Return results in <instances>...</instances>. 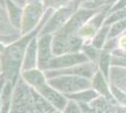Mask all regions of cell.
<instances>
[{"label": "cell", "mask_w": 126, "mask_h": 113, "mask_svg": "<svg viewBox=\"0 0 126 113\" xmlns=\"http://www.w3.org/2000/svg\"><path fill=\"white\" fill-rule=\"evenodd\" d=\"M6 46H7V44H6V43H4L3 42H1V41H0V55L2 54L4 51H5Z\"/></svg>", "instance_id": "cell-29"}, {"label": "cell", "mask_w": 126, "mask_h": 113, "mask_svg": "<svg viewBox=\"0 0 126 113\" xmlns=\"http://www.w3.org/2000/svg\"><path fill=\"white\" fill-rule=\"evenodd\" d=\"M92 84H93V87H94V89L96 91H98L100 93L105 95L108 99H112V96H111V94L109 93L108 87L106 85L105 79H104V77L102 76V74H101L100 72H98V73L95 75Z\"/></svg>", "instance_id": "cell-16"}, {"label": "cell", "mask_w": 126, "mask_h": 113, "mask_svg": "<svg viewBox=\"0 0 126 113\" xmlns=\"http://www.w3.org/2000/svg\"><path fill=\"white\" fill-rule=\"evenodd\" d=\"M0 5L6 8V0H0Z\"/></svg>", "instance_id": "cell-30"}, {"label": "cell", "mask_w": 126, "mask_h": 113, "mask_svg": "<svg viewBox=\"0 0 126 113\" xmlns=\"http://www.w3.org/2000/svg\"><path fill=\"white\" fill-rule=\"evenodd\" d=\"M54 8H49L46 10L44 15L42 17V22L32 32L26 35L21 36L20 39L13 42L12 43L7 45L5 51L0 55V64L2 67V75L6 81L12 83L15 86L18 78L20 77V71H22L23 61L26 55V51L28 43L33 38L37 37L40 34L42 27L50 19L54 13Z\"/></svg>", "instance_id": "cell-1"}, {"label": "cell", "mask_w": 126, "mask_h": 113, "mask_svg": "<svg viewBox=\"0 0 126 113\" xmlns=\"http://www.w3.org/2000/svg\"><path fill=\"white\" fill-rule=\"evenodd\" d=\"M32 94L34 99V105L37 113H53L55 112V107H53L47 100L42 97L39 92L32 88Z\"/></svg>", "instance_id": "cell-14"}, {"label": "cell", "mask_w": 126, "mask_h": 113, "mask_svg": "<svg viewBox=\"0 0 126 113\" xmlns=\"http://www.w3.org/2000/svg\"><path fill=\"white\" fill-rule=\"evenodd\" d=\"M90 107L96 113H105L107 111V104L102 97H97L94 99V101L91 102Z\"/></svg>", "instance_id": "cell-17"}, {"label": "cell", "mask_w": 126, "mask_h": 113, "mask_svg": "<svg viewBox=\"0 0 126 113\" xmlns=\"http://www.w3.org/2000/svg\"><path fill=\"white\" fill-rule=\"evenodd\" d=\"M14 3H16L17 5L21 8H24L26 4V0H12Z\"/></svg>", "instance_id": "cell-27"}, {"label": "cell", "mask_w": 126, "mask_h": 113, "mask_svg": "<svg viewBox=\"0 0 126 113\" xmlns=\"http://www.w3.org/2000/svg\"><path fill=\"white\" fill-rule=\"evenodd\" d=\"M36 91L42 97H44L53 107H55L59 110H64V108H66V106L68 104L66 97L61 95L60 92L50 86L48 83L42 85V87L37 89Z\"/></svg>", "instance_id": "cell-10"}, {"label": "cell", "mask_w": 126, "mask_h": 113, "mask_svg": "<svg viewBox=\"0 0 126 113\" xmlns=\"http://www.w3.org/2000/svg\"><path fill=\"white\" fill-rule=\"evenodd\" d=\"M79 107H80V108L82 109L83 113H96L94 110L91 108V107L88 106L87 104H84V103H79Z\"/></svg>", "instance_id": "cell-25"}, {"label": "cell", "mask_w": 126, "mask_h": 113, "mask_svg": "<svg viewBox=\"0 0 126 113\" xmlns=\"http://www.w3.org/2000/svg\"><path fill=\"white\" fill-rule=\"evenodd\" d=\"M10 113H37L32 88L26 84L21 75L13 88Z\"/></svg>", "instance_id": "cell-2"}, {"label": "cell", "mask_w": 126, "mask_h": 113, "mask_svg": "<svg viewBox=\"0 0 126 113\" xmlns=\"http://www.w3.org/2000/svg\"><path fill=\"white\" fill-rule=\"evenodd\" d=\"M111 91L113 92L114 96L116 97V99H118V101L126 106V94L123 92H121L119 88H116V87L112 86L111 87Z\"/></svg>", "instance_id": "cell-22"}, {"label": "cell", "mask_w": 126, "mask_h": 113, "mask_svg": "<svg viewBox=\"0 0 126 113\" xmlns=\"http://www.w3.org/2000/svg\"><path fill=\"white\" fill-rule=\"evenodd\" d=\"M2 77H3V75H0V80H1V78H2Z\"/></svg>", "instance_id": "cell-32"}, {"label": "cell", "mask_w": 126, "mask_h": 113, "mask_svg": "<svg viewBox=\"0 0 126 113\" xmlns=\"http://www.w3.org/2000/svg\"><path fill=\"white\" fill-rule=\"evenodd\" d=\"M85 55L89 58V59L95 60L98 57V50L95 47H90V46H85L84 47Z\"/></svg>", "instance_id": "cell-24"}, {"label": "cell", "mask_w": 126, "mask_h": 113, "mask_svg": "<svg viewBox=\"0 0 126 113\" xmlns=\"http://www.w3.org/2000/svg\"><path fill=\"white\" fill-rule=\"evenodd\" d=\"M0 41H1V42H3V40H2L1 38H0ZM3 43H4V42H3Z\"/></svg>", "instance_id": "cell-33"}, {"label": "cell", "mask_w": 126, "mask_h": 113, "mask_svg": "<svg viewBox=\"0 0 126 113\" xmlns=\"http://www.w3.org/2000/svg\"><path fill=\"white\" fill-rule=\"evenodd\" d=\"M79 4V0H72L68 2L65 6L59 8L58 11H54L52 16L42 27L39 35H45V34H55L59 29H61L66 23L70 20V18L74 14V11Z\"/></svg>", "instance_id": "cell-3"}, {"label": "cell", "mask_w": 126, "mask_h": 113, "mask_svg": "<svg viewBox=\"0 0 126 113\" xmlns=\"http://www.w3.org/2000/svg\"><path fill=\"white\" fill-rule=\"evenodd\" d=\"M48 84L58 92L73 94L82 92L90 87L89 79L77 75H59L48 79Z\"/></svg>", "instance_id": "cell-4"}, {"label": "cell", "mask_w": 126, "mask_h": 113, "mask_svg": "<svg viewBox=\"0 0 126 113\" xmlns=\"http://www.w3.org/2000/svg\"><path fill=\"white\" fill-rule=\"evenodd\" d=\"M64 113H83V111L75 102L69 101L66 108H64Z\"/></svg>", "instance_id": "cell-23"}, {"label": "cell", "mask_w": 126, "mask_h": 113, "mask_svg": "<svg viewBox=\"0 0 126 113\" xmlns=\"http://www.w3.org/2000/svg\"><path fill=\"white\" fill-rule=\"evenodd\" d=\"M93 14H94L93 10H80L78 11H75L74 15L66 23V25L56 33L62 34L64 36H69V37L77 35L78 31L83 27L85 23Z\"/></svg>", "instance_id": "cell-6"}, {"label": "cell", "mask_w": 126, "mask_h": 113, "mask_svg": "<svg viewBox=\"0 0 126 113\" xmlns=\"http://www.w3.org/2000/svg\"><path fill=\"white\" fill-rule=\"evenodd\" d=\"M21 32L12 26L7 9L0 5V38L9 45L21 38Z\"/></svg>", "instance_id": "cell-8"}, {"label": "cell", "mask_w": 126, "mask_h": 113, "mask_svg": "<svg viewBox=\"0 0 126 113\" xmlns=\"http://www.w3.org/2000/svg\"><path fill=\"white\" fill-rule=\"evenodd\" d=\"M53 34L38 35V69L47 71L51 59L55 57L52 52Z\"/></svg>", "instance_id": "cell-5"}, {"label": "cell", "mask_w": 126, "mask_h": 113, "mask_svg": "<svg viewBox=\"0 0 126 113\" xmlns=\"http://www.w3.org/2000/svg\"><path fill=\"white\" fill-rule=\"evenodd\" d=\"M53 113H59L58 111H55V112H53Z\"/></svg>", "instance_id": "cell-34"}, {"label": "cell", "mask_w": 126, "mask_h": 113, "mask_svg": "<svg viewBox=\"0 0 126 113\" xmlns=\"http://www.w3.org/2000/svg\"><path fill=\"white\" fill-rule=\"evenodd\" d=\"M38 67V36L33 38L28 43L23 61L22 72L36 69Z\"/></svg>", "instance_id": "cell-11"}, {"label": "cell", "mask_w": 126, "mask_h": 113, "mask_svg": "<svg viewBox=\"0 0 126 113\" xmlns=\"http://www.w3.org/2000/svg\"><path fill=\"white\" fill-rule=\"evenodd\" d=\"M126 17V10H121V11H116L115 13H113L106 21H105V25H110L114 22L118 21V20H121V19H124Z\"/></svg>", "instance_id": "cell-21"}, {"label": "cell", "mask_w": 126, "mask_h": 113, "mask_svg": "<svg viewBox=\"0 0 126 113\" xmlns=\"http://www.w3.org/2000/svg\"><path fill=\"white\" fill-rule=\"evenodd\" d=\"M4 85H5V79H4V77H2L0 80V111L2 108V92H3Z\"/></svg>", "instance_id": "cell-26"}, {"label": "cell", "mask_w": 126, "mask_h": 113, "mask_svg": "<svg viewBox=\"0 0 126 113\" xmlns=\"http://www.w3.org/2000/svg\"><path fill=\"white\" fill-rule=\"evenodd\" d=\"M2 75V67H1V64H0V75Z\"/></svg>", "instance_id": "cell-31"}, {"label": "cell", "mask_w": 126, "mask_h": 113, "mask_svg": "<svg viewBox=\"0 0 126 113\" xmlns=\"http://www.w3.org/2000/svg\"><path fill=\"white\" fill-rule=\"evenodd\" d=\"M66 96L68 98H71L73 100H76L79 101V103H84L87 104L88 102L92 101L93 99H96L98 97L97 92L91 90H85L82 92H76V93H73V94H67Z\"/></svg>", "instance_id": "cell-15"}, {"label": "cell", "mask_w": 126, "mask_h": 113, "mask_svg": "<svg viewBox=\"0 0 126 113\" xmlns=\"http://www.w3.org/2000/svg\"><path fill=\"white\" fill-rule=\"evenodd\" d=\"M95 67L90 63H83L78 64L71 68L61 69V70H47L44 71V75L48 79L59 76V75H77L82 77H91L94 73Z\"/></svg>", "instance_id": "cell-9"}, {"label": "cell", "mask_w": 126, "mask_h": 113, "mask_svg": "<svg viewBox=\"0 0 126 113\" xmlns=\"http://www.w3.org/2000/svg\"><path fill=\"white\" fill-rule=\"evenodd\" d=\"M68 0H54V7L58 5H62L63 3H66Z\"/></svg>", "instance_id": "cell-28"}, {"label": "cell", "mask_w": 126, "mask_h": 113, "mask_svg": "<svg viewBox=\"0 0 126 113\" xmlns=\"http://www.w3.org/2000/svg\"><path fill=\"white\" fill-rule=\"evenodd\" d=\"M89 58L82 53H69L54 57L48 66V70H61L88 62Z\"/></svg>", "instance_id": "cell-7"}, {"label": "cell", "mask_w": 126, "mask_h": 113, "mask_svg": "<svg viewBox=\"0 0 126 113\" xmlns=\"http://www.w3.org/2000/svg\"><path fill=\"white\" fill-rule=\"evenodd\" d=\"M125 28H126V19H124V20H121L119 23L115 24L112 27L110 33H109V38H113L115 37V36H117V35H119Z\"/></svg>", "instance_id": "cell-20"}, {"label": "cell", "mask_w": 126, "mask_h": 113, "mask_svg": "<svg viewBox=\"0 0 126 113\" xmlns=\"http://www.w3.org/2000/svg\"><path fill=\"white\" fill-rule=\"evenodd\" d=\"M21 77L26 81L27 85L37 90L42 85L46 84V76L42 71L39 69H32V70L24 71L21 73Z\"/></svg>", "instance_id": "cell-12"}, {"label": "cell", "mask_w": 126, "mask_h": 113, "mask_svg": "<svg viewBox=\"0 0 126 113\" xmlns=\"http://www.w3.org/2000/svg\"><path fill=\"white\" fill-rule=\"evenodd\" d=\"M109 63H110V55L106 52H104L102 56H101L100 59V68L104 75L105 76V78L109 77Z\"/></svg>", "instance_id": "cell-18"}, {"label": "cell", "mask_w": 126, "mask_h": 113, "mask_svg": "<svg viewBox=\"0 0 126 113\" xmlns=\"http://www.w3.org/2000/svg\"><path fill=\"white\" fill-rule=\"evenodd\" d=\"M108 32V27H105L100 32L96 35V37L94 38L93 42H92V44H93V47L99 49L102 47L103 43L105 42V37H106V34Z\"/></svg>", "instance_id": "cell-19"}, {"label": "cell", "mask_w": 126, "mask_h": 113, "mask_svg": "<svg viewBox=\"0 0 126 113\" xmlns=\"http://www.w3.org/2000/svg\"><path fill=\"white\" fill-rule=\"evenodd\" d=\"M6 9L8 11L9 17H10L12 26L21 32L24 8L19 7L12 0H6Z\"/></svg>", "instance_id": "cell-13"}]
</instances>
